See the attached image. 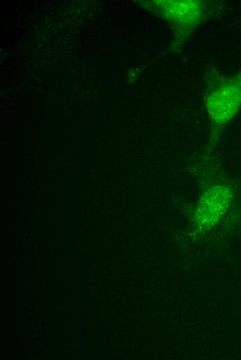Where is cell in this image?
Returning <instances> with one entry per match:
<instances>
[{
    "instance_id": "cell-1",
    "label": "cell",
    "mask_w": 241,
    "mask_h": 360,
    "mask_svg": "<svg viewBox=\"0 0 241 360\" xmlns=\"http://www.w3.org/2000/svg\"><path fill=\"white\" fill-rule=\"evenodd\" d=\"M241 96L236 89L228 88L215 96L210 109L213 117L220 121L229 120L238 109Z\"/></svg>"
}]
</instances>
